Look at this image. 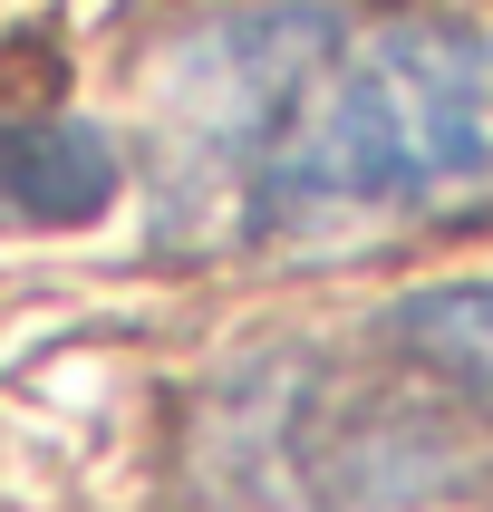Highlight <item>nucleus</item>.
<instances>
[{
  "label": "nucleus",
  "mask_w": 493,
  "mask_h": 512,
  "mask_svg": "<svg viewBox=\"0 0 493 512\" xmlns=\"http://www.w3.org/2000/svg\"><path fill=\"white\" fill-rule=\"evenodd\" d=\"M493 194V29L232 0L155 68V232L232 252Z\"/></svg>",
  "instance_id": "nucleus-1"
},
{
  "label": "nucleus",
  "mask_w": 493,
  "mask_h": 512,
  "mask_svg": "<svg viewBox=\"0 0 493 512\" xmlns=\"http://www.w3.org/2000/svg\"><path fill=\"white\" fill-rule=\"evenodd\" d=\"M126 194V155L97 116H0V232H78Z\"/></svg>",
  "instance_id": "nucleus-2"
},
{
  "label": "nucleus",
  "mask_w": 493,
  "mask_h": 512,
  "mask_svg": "<svg viewBox=\"0 0 493 512\" xmlns=\"http://www.w3.org/2000/svg\"><path fill=\"white\" fill-rule=\"evenodd\" d=\"M387 339L426 377H445V387L493 406V281H445V290L397 300V310H387Z\"/></svg>",
  "instance_id": "nucleus-3"
}]
</instances>
